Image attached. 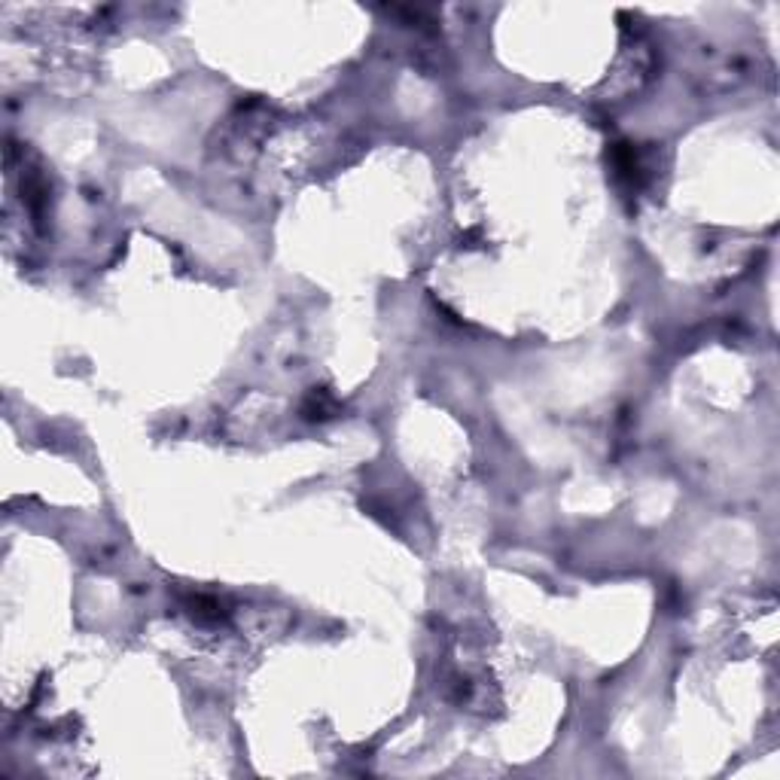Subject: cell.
Returning a JSON list of instances; mask_svg holds the SVG:
<instances>
[{
    "instance_id": "1",
    "label": "cell",
    "mask_w": 780,
    "mask_h": 780,
    "mask_svg": "<svg viewBox=\"0 0 780 780\" xmlns=\"http://www.w3.org/2000/svg\"><path fill=\"white\" fill-rule=\"evenodd\" d=\"M333 411H335V406L329 402V397H326L324 390L311 393L308 402H305V418H329Z\"/></svg>"
}]
</instances>
